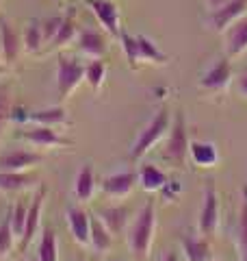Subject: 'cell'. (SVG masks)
<instances>
[{
	"mask_svg": "<svg viewBox=\"0 0 247 261\" xmlns=\"http://www.w3.org/2000/svg\"><path fill=\"white\" fill-rule=\"evenodd\" d=\"M154 233H156V205L154 200H147L137 214L135 222L128 226V248L137 257H150Z\"/></svg>",
	"mask_w": 247,
	"mask_h": 261,
	"instance_id": "1",
	"label": "cell"
},
{
	"mask_svg": "<svg viewBox=\"0 0 247 261\" xmlns=\"http://www.w3.org/2000/svg\"><path fill=\"white\" fill-rule=\"evenodd\" d=\"M169 128H171V113H169V107L163 105V107L154 113V118L139 130L137 140L133 142V148H130V159L141 161L156 144L167 137Z\"/></svg>",
	"mask_w": 247,
	"mask_h": 261,
	"instance_id": "2",
	"label": "cell"
},
{
	"mask_svg": "<svg viewBox=\"0 0 247 261\" xmlns=\"http://www.w3.org/2000/svg\"><path fill=\"white\" fill-rule=\"evenodd\" d=\"M82 83H85V65L68 55L56 57V92L61 100H68Z\"/></svg>",
	"mask_w": 247,
	"mask_h": 261,
	"instance_id": "3",
	"label": "cell"
},
{
	"mask_svg": "<svg viewBox=\"0 0 247 261\" xmlns=\"http://www.w3.org/2000/svg\"><path fill=\"white\" fill-rule=\"evenodd\" d=\"M221 211H219V194H217V187L212 181L206 183V190H204V202H202V209H200V218H197V228L204 238H215V233L219 231V218Z\"/></svg>",
	"mask_w": 247,
	"mask_h": 261,
	"instance_id": "4",
	"label": "cell"
},
{
	"mask_svg": "<svg viewBox=\"0 0 247 261\" xmlns=\"http://www.w3.org/2000/svg\"><path fill=\"white\" fill-rule=\"evenodd\" d=\"M191 148V142H189V130H187V118L184 111H176L174 120H171V128L167 135V146H165V157L169 161H184V157L189 154Z\"/></svg>",
	"mask_w": 247,
	"mask_h": 261,
	"instance_id": "5",
	"label": "cell"
},
{
	"mask_svg": "<svg viewBox=\"0 0 247 261\" xmlns=\"http://www.w3.org/2000/svg\"><path fill=\"white\" fill-rule=\"evenodd\" d=\"M87 7L96 15V20L100 22L106 35L119 37L121 33V20H119V7L115 0H85Z\"/></svg>",
	"mask_w": 247,
	"mask_h": 261,
	"instance_id": "6",
	"label": "cell"
},
{
	"mask_svg": "<svg viewBox=\"0 0 247 261\" xmlns=\"http://www.w3.org/2000/svg\"><path fill=\"white\" fill-rule=\"evenodd\" d=\"M22 48L24 46L20 33L13 29V24L7 18H0V61L9 68V65H13L20 59Z\"/></svg>",
	"mask_w": 247,
	"mask_h": 261,
	"instance_id": "7",
	"label": "cell"
},
{
	"mask_svg": "<svg viewBox=\"0 0 247 261\" xmlns=\"http://www.w3.org/2000/svg\"><path fill=\"white\" fill-rule=\"evenodd\" d=\"M230 83H232V63H230V57H221L206 70V74L200 81V87L206 92H224Z\"/></svg>",
	"mask_w": 247,
	"mask_h": 261,
	"instance_id": "8",
	"label": "cell"
},
{
	"mask_svg": "<svg viewBox=\"0 0 247 261\" xmlns=\"http://www.w3.org/2000/svg\"><path fill=\"white\" fill-rule=\"evenodd\" d=\"M41 161H44V157L39 152L13 148V150H7L0 154V170H7V172H26V170L35 168Z\"/></svg>",
	"mask_w": 247,
	"mask_h": 261,
	"instance_id": "9",
	"label": "cell"
},
{
	"mask_svg": "<svg viewBox=\"0 0 247 261\" xmlns=\"http://www.w3.org/2000/svg\"><path fill=\"white\" fill-rule=\"evenodd\" d=\"M139 185V176L135 172H117V174H109L102 178V192L109 198H126L135 192V187Z\"/></svg>",
	"mask_w": 247,
	"mask_h": 261,
	"instance_id": "10",
	"label": "cell"
},
{
	"mask_svg": "<svg viewBox=\"0 0 247 261\" xmlns=\"http://www.w3.org/2000/svg\"><path fill=\"white\" fill-rule=\"evenodd\" d=\"M65 218H68V226L74 242L80 244V246H89V240H91V216L82 207H68Z\"/></svg>",
	"mask_w": 247,
	"mask_h": 261,
	"instance_id": "11",
	"label": "cell"
},
{
	"mask_svg": "<svg viewBox=\"0 0 247 261\" xmlns=\"http://www.w3.org/2000/svg\"><path fill=\"white\" fill-rule=\"evenodd\" d=\"M247 15V0H228V3L221 7V9L212 11L210 24L212 29L219 33H226L236 20H241Z\"/></svg>",
	"mask_w": 247,
	"mask_h": 261,
	"instance_id": "12",
	"label": "cell"
},
{
	"mask_svg": "<svg viewBox=\"0 0 247 261\" xmlns=\"http://www.w3.org/2000/svg\"><path fill=\"white\" fill-rule=\"evenodd\" d=\"M44 198H46V190L39 187L37 194L33 196V202L28 205V216H26V226H24V235L20 240V250L24 252L28 244L35 240V235L39 233L41 226V209H44Z\"/></svg>",
	"mask_w": 247,
	"mask_h": 261,
	"instance_id": "13",
	"label": "cell"
},
{
	"mask_svg": "<svg viewBox=\"0 0 247 261\" xmlns=\"http://www.w3.org/2000/svg\"><path fill=\"white\" fill-rule=\"evenodd\" d=\"M22 137L28 144H33L35 148H61V146H70V142L61 137L52 126H44V124H35L26 128L22 133Z\"/></svg>",
	"mask_w": 247,
	"mask_h": 261,
	"instance_id": "14",
	"label": "cell"
},
{
	"mask_svg": "<svg viewBox=\"0 0 247 261\" xmlns=\"http://www.w3.org/2000/svg\"><path fill=\"white\" fill-rule=\"evenodd\" d=\"M78 50L87 59H102L109 53V42L100 31L94 29H82L78 35Z\"/></svg>",
	"mask_w": 247,
	"mask_h": 261,
	"instance_id": "15",
	"label": "cell"
},
{
	"mask_svg": "<svg viewBox=\"0 0 247 261\" xmlns=\"http://www.w3.org/2000/svg\"><path fill=\"white\" fill-rule=\"evenodd\" d=\"M98 190V181H96V172L91 168V163H85L78 172L76 178H74V196L80 205H87V202L94 200Z\"/></svg>",
	"mask_w": 247,
	"mask_h": 261,
	"instance_id": "16",
	"label": "cell"
},
{
	"mask_svg": "<svg viewBox=\"0 0 247 261\" xmlns=\"http://www.w3.org/2000/svg\"><path fill=\"white\" fill-rule=\"evenodd\" d=\"M137 176H139V187L147 194H156V192H161L169 185V176L165 174L159 166H154V163H145V166H141Z\"/></svg>",
	"mask_w": 247,
	"mask_h": 261,
	"instance_id": "17",
	"label": "cell"
},
{
	"mask_svg": "<svg viewBox=\"0 0 247 261\" xmlns=\"http://www.w3.org/2000/svg\"><path fill=\"white\" fill-rule=\"evenodd\" d=\"M226 53L230 59L247 53V15L241 20H236L232 27L226 31Z\"/></svg>",
	"mask_w": 247,
	"mask_h": 261,
	"instance_id": "18",
	"label": "cell"
},
{
	"mask_svg": "<svg viewBox=\"0 0 247 261\" xmlns=\"http://www.w3.org/2000/svg\"><path fill=\"white\" fill-rule=\"evenodd\" d=\"M182 252L187 261H212V248L206 238H193V235H182L180 238Z\"/></svg>",
	"mask_w": 247,
	"mask_h": 261,
	"instance_id": "19",
	"label": "cell"
},
{
	"mask_svg": "<svg viewBox=\"0 0 247 261\" xmlns=\"http://www.w3.org/2000/svg\"><path fill=\"white\" fill-rule=\"evenodd\" d=\"M78 35H80V31L76 24V13L70 11L68 15H63V24L59 27V33L52 39V44L48 46V50H61V48L70 46L74 39H78Z\"/></svg>",
	"mask_w": 247,
	"mask_h": 261,
	"instance_id": "20",
	"label": "cell"
},
{
	"mask_svg": "<svg viewBox=\"0 0 247 261\" xmlns=\"http://www.w3.org/2000/svg\"><path fill=\"white\" fill-rule=\"evenodd\" d=\"M37 185V178L26 172H7V170H0V192L5 194H15L22 190H28V187Z\"/></svg>",
	"mask_w": 247,
	"mask_h": 261,
	"instance_id": "21",
	"label": "cell"
},
{
	"mask_svg": "<svg viewBox=\"0 0 247 261\" xmlns=\"http://www.w3.org/2000/svg\"><path fill=\"white\" fill-rule=\"evenodd\" d=\"M189 154H191L195 166H200V168H215L217 161H219L217 146L210 144V142H191Z\"/></svg>",
	"mask_w": 247,
	"mask_h": 261,
	"instance_id": "22",
	"label": "cell"
},
{
	"mask_svg": "<svg viewBox=\"0 0 247 261\" xmlns=\"http://www.w3.org/2000/svg\"><path fill=\"white\" fill-rule=\"evenodd\" d=\"M22 46H24V53H28V55H39L46 48L44 31H41L39 20H28L26 22L24 33H22Z\"/></svg>",
	"mask_w": 247,
	"mask_h": 261,
	"instance_id": "23",
	"label": "cell"
},
{
	"mask_svg": "<svg viewBox=\"0 0 247 261\" xmlns=\"http://www.w3.org/2000/svg\"><path fill=\"white\" fill-rule=\"evenodd\" d=\"M28 122L33 124H44V126H61V124H68V111L65 107H46V109H39V111H33L28 113Z\"/></svg>",
	"mask_w": 247,
	"mask_h": 261,
	"instance_id": "24",
	"label": "cell"
},
{
	"mask_svg": "<svg viewBox=\"0 0 247 261\" xmlns=\"http://www.w3.org/2000/svg\"><path fill=\"white\" fill-rule=\"evenodd\" d=\"M89 246L96 250V255H106L113 248V233L104 226L100 218H91V240Z\"/></svg>",
	"mask_w": 247,
	"mask_h": 261,
	"instance_id": "25",
	"label": "cell"
},
{
	"mask_svg": "<svg viewBox=\"0 0 247 261\" xmlns=\"http://www.w3.org/2000/svg\"><path fill=\"white\" fill-rule=\"evenodd\" d=\"M37 261H59V242L52 226H46L41 231L37 244Z\"/></svg>",
	"mask_w": 247,
	"mask_h": 261,
	"instance_id": "26",
	"label": "cell"
},
{
	"mask_svg": "<svg viewBox=\"0 0 247 261\" xmlns=\"http://www.w3.org/2000/svg\"><path fill=\"white\" fill-rule=\"evenodd\" d=\"M100 220L113 235H119V233H123V228H126V224H128V209L121 207V205L106 207V209L100 211Z\"/></svg>",
	"mask_w": 247,
	"mask_h": 261,
	"instance_id": "27",
	"label": "cell"
},
{
	"mask_svg": "<svg viewBox=\"0 0 247 261\" xmlns=\"http://www.w3.org/2000/svg\"><path fill=\"white\" fill-rule=\"evenodd\" d=\"M137 50H139V63H165L167 55L159 50L150 37L145 35H137Z\"/></svg>",
	"mask_w": 247,
	"mask_h": 261,
	"instance_id": "28",
	"label": "cell"
},
{
	"mask_svg": "<svg viewBox=\"0 0 247 261\" xmlns=\"http://www.w3.org/2000/svg\"><path fill=\"white\" fill-rule=\"evenodd\" d=\"M104 79H106V63L102 59H91L85 65V83L91 87L94 94L100 92V87L104 85Z\"/></svg>",
	"mask_w": 247,
	"mask_h": 261,
	"instance_id": "29",
	"label": "cell"
},
{
	"mask_svg": "<svg viewBox=\"0 0 247 261\" xmlns=\"http://www.w3.org/2000/svg\"><path fill=\"white\" fill-rule=\"evenodd\" d=\"M236 244H238V259L247 261V185L243 190V202H241V211H238Z\"/></svg>",
	"mask_w": 247,
	"mask_h": 261,
	"instance_id": "30",
	"label": "cell"
},
{
	"mask_svg": "<svg viewBox=\"0 0 247 261\" xmlns=\"http://www.w3.org/2000/svg\"><path fill=\"white\" fill-rule=\"evenodd\" d=\"M15 242H18V240H15L13 228H11V214L7 211V216L0 220V261L11 255Z\"/></svg>",
	"mask_w": 247,
	"mask_h": 261,
	"instance_id": "31",
	"label": "cell"
},
{
	"mask_svg": "<svg viewBox=\"0 0 247 261\" xmlns=\"http://www.w3.org/2000/svg\"><path fill=\"white\" fill-rule=\"evenodd\" d=\"M11 214V228H13V235L15 240H22L24 235V226H26V216H28V205L26 202H15L13 209H9Z\"/></svg>",
	"mask_w": 247,
	"mask_h": 261,
	"instance_id": "32",
	"label": "cell"
},
{
	"mask_svg": "<svg viewBox=\"0 0 247 261\" xmlns=\"http://www.w3.org/2000/svg\"><path fill=\"white\" fill-rule=\"evenodd\" d=\"M119 42H121V50L123 55H126V61L133 65V68H137L139 65V50H137V35L133 37L130 33H126L121 29L119 33Z\"/></svg>",
	"mask_w": 247,
	"mask_h": 261,
	"instance_id": "33",
	"label": "cell"
},
{
	"mask_svg": "<svg viewBox=\"0 0 247 261\" xmlns=\"http://www.w3.org/2000/svg\"><path fill=\"white\" fill-rule=\"evenodd\" d=\"M11 89L9 85H0V130L5 128V124L11 120Z\"/></svg>",
	"mask_w": 247,
	"mask_h": 261,
	"instance_id": "34",
	"label": "cell"
},
{
	"mask_svg": "<svg viewBox=\"0 0 247 261\" xmlns=\"http://www.w3.org/2000/svg\"><path fill=\"white\" fill-rule=\"evenodd\" d=\"M63 24V15H52V18H46L41 22V31H44V44L46 48L52 44V39L56 37V33H59V27Z\"/></svg>",
	"mask_w": 247,
	"mask_h": 261,
	"instance_id": "35",
	"label": "cell"
},
{
	"mask_svg": "<svg viewBox=\"0 0 247 261\" xmlns=\"http://www.w3.org/2000/svg\"><path fill=\"white\" fill-rule=\"evenodd\" d=\"M236 89H238V94L247 98V72L236 79Z\"/></svg>",
	"mask_w": 247,
	"mask_h": 261,
	"instance_id": "36",
	"label": "cell"
},
{
	"mask_svg": "<svg viewBox=\"0 0 247 261\" xmlns=\"http://www.w3.org/2000/svg\"><path fill=\"white\" fill-rule=\"evenodd\" d=\"M228 3V0H206V7H208L210 11H217V9H221Z\"/></svg>",
	"mask_w": 247,
	"mask_h": 261,
	"instance_id": "37",
	"label": "cell"
},
{
	"mask_svg": "<svg viewBox=\"0 0 247 261\" xmlns=\"http://www.w3.org/2000/svg\"><path fill=\"white\" fill-rule=\"evenodd\" d=\"M5 74H7V65L0 61V76H5Z\"/></svg>",
	"mask_w": 247,
	"mask_h": 261,
	"instance_id": "38",
	"label": "cell"
},
{
	"mask_svg": "<svg viewBox=\"0 0 247 261\" xmlns=\"http://www.w3.org/2000/svg\"><path fill=\"white\" fill-rule=\"evenodd\" d=\"M212 261H215V259H212Z\"/></svg>",
	"mask_w": 247,
	"mask_h": 261,
	"instance_id": "39",
	"label": "cell"
}]
</instances>
